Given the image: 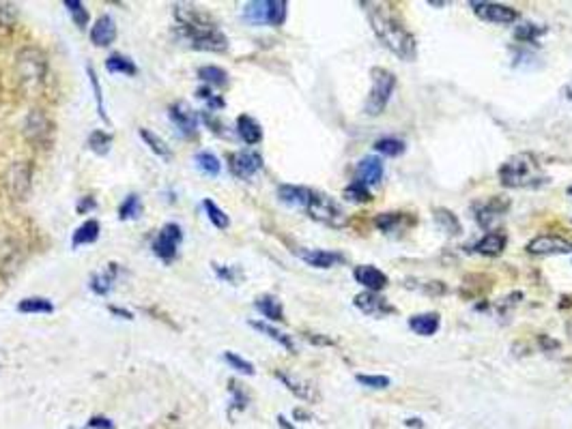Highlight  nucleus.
<instances>
[{
	"mask_svg": "<svg viewBox=\"0 0 572 429\" xmlns=\"http://www.w3.org/2000/svg\"><path fill=\"white\" fill-rule=\"evenodd\" d=\"M363 7L368 11V20H371V26L377 39L394 56L411 63L418 54V43H416V37L398 20V15L387 5H381V3H366Z\"/></svg>",
	"mask_w": 572,
	"mask_h": 429,
	"instance_id": "f257e3e1",
	"label": "nucleus"
},
{
	"mask_svg": "<svg viewBox=\"0 0 572 429\" xmlns=\"http://www.w3.org/2000/svg\"><path fill=\"white\" fill-rule=\"evenodd\" d=\"M175 18L179 22V32L187 46L196 50H207V52H226L228 50V39L218 28V24L211 20L209 13H204L192 5H177Z\"/></svg>",
	"mask_w": 572,
	"mask_h": 429,
	"instance_id": "f03ea898",
	"label": "nucleus"
},
{
	"mask_svg": "<svg viewBox=\"0 0 572 429\" xmlns=\"http://www.w3.org/2000/svg\"><path fill=\"white\" fill-rule=\"evenodd\" d=\"M499 183L508 189H540L549 183V174L531 153H518L499 167Z\"/></svg>",
	"mask_w": 572,
	"mask_h": 429,
	"instance_id": "7ed1b4c3",
	"label": "nucleus"
},
{
	"mask_svg": "<svg viewBox=\"0 0 572 429\" xmlns=\"http://www.w3.org/2000/svg\"><path fill=\"white\" fill-rule=\"evenodd\" d=\"M15 75L26 93H37L48 75V63L44 52L37 48L20 50L15 56Z\"/></svg>",
	"mask_w": 572,
	"mask_h": 429,
	"instance_id": "20e7f679",
	"label": "nucleus"
},
{
	"mask_svg": "<svg viewBox=\"0 0 572 429\" xmlns=\"http://www.w3.org/2000/svg\"><path fill=\"white\" fill-rule=\"evenodd\" d=\"M371 79H373V89L366 97V103H363V114L366 116H379L383 114V110L387 108L392 95H394V89H396V75L390 71V69H383V67H375L371 71Z\"/></svg>",
	"mask_w": 572,
	"mask_h": 429,
	"instance_id": "39448f33",
	"label": "nucleus"
},
{
	"mask_svg": "<svg viewBox=\"0 0 572 429\" xmlns=\"http://www.w3.org/2000/svg\"><path fill=\"white\" fill-rule=\"evenodd\" d=\"M306 212L310 214V219L323 224V226H330V228H344L349 224V217L347 212L342 210V206L321 191H312L310 193V200L306 204Z\"/></svg>",
	"mask_w": 572,
	"mask_h": 429,
	"instance_id": "423d86ee",
	"label": "nucleus"
},
{
	"mask_svg": "<svg viewBox=\"0 0 572 429\" xmlns=\"http://www.w3.org/2000/svg\"><path fill=\"white\" fill-rule=\"evenodd\" d=\"M508 208H510V200L504 198V196H493V198H488V200L475 202L473 204L475 224L482 230H486V232H495L497 224L506 217Z\"/></svg>",
	"mask_w": 572,
	"mask_h": 429,
	"instance_id": "0eeeda50",
	"label": "nucleus"
},
{
	"mask_svg": "<svg viewBox=\"0 0 572 429\" xmlns=\"http://www.w3.org/2000/svg\"><path fill=\"white\" fill-rule=\"evenodd\" d=\"M30 183H32V167L28 161H15L9 165L7 174H5V187L13 200L24 202L28 198Z\"/></svg>",
	"mask_w": 572,
	"mask_h": 429,
	"instance_id": "6e6552de",
	"label": "nucleus"
},
{
	"mask_svg": "<svg viewBox=\"0 0 572 429\" xmlns=\"http://www.w3.org/2000/svg\"><path fill=\"white\" fill-rule=\"evenodd\" d=\"M183 241V232H181V226L177 224H166L157 238L153 241V251L157 257H161L163 262H173L175 257H177V251H179V245Z\"/></svg>",
	"mask_w": 572,
	"mask_h": 429,
	"instance_id": "1a4fd4ad",
	"label": "nucleus"
},
{
	"mask_svg": "<svg viewBox=\"0 0 572 429\" xmlns=\"http://www.w3.org/2000/svg\"><path fill=\"white\" fill-rule=\"evenodd\" d=\"M525 251L531 255H566L572 253V243L557 234H540L525 245Z\"/></svg>",
	"mask_w": 572,
	"mask_h": 429,
	"instance_id": "9d476101",
	"label": "nucleus"
},
{
	"mask_svg": "<svg viewBox=\"0 0 572 429\" xmlns=\"http://www.w3.org/2000/svg\"><path fill=\"white\" fill-rule=\"evenodd\" d=\"M471 9L473 13L484 20V22H490V24H502V26H508V24H514L518 20V11L514 7H508V5H499V3H478L473 0L471 3Z\"/></svg>",
	"mask_w": 572,
	"mask_h": 429,
	"instance_id": "9b49d317",
	"label": "nucleus"
},
{
	"mask_svg": "<svg viewBox=\"0 0 572 429\" xmlns=\"http://www.w3.org/2000/svg\"><path fill=\"white\" fill-rule=\"evenodd\" d=\"M230 169L237 179L248 181L263 169V157L254 151H239L230 155Z\"/></svg>",
	"mask_w": 572,
	"mask_h": 429,
	"instance_id": "f8f14e48",
	"label": "nucleus"
},
{
	"mask_svg": "<svg viewBox=\"0 0 572 429\" xmlns=\"http://www.w3.org/2000/svg\"><path fill=\"white\" fill-rule=\"evenodd\" d=\"M24 136L32 144H46L50 138V120L41 110H30L24 120Z\"/></svg>",
	"mask_w": 572,
	"mask_h": 429,
	"instance_id": "ddd939ff",
	"label": "nucleus"
},
{
	"mask_svg": "<svg viewBox=\"0 0 572 429\" xmlns=\"http://www.w3.org/2000/svg\"><path fill=\"white\" fill-rule=\"evenodd\" d=\"M355 307L366 314V316H373V318H385L390 314H394V307L387 303L385 298H381L377 292H361L355 296Z\"/></svg>",
	"mask_w": 572,
	"mask_h": 429,
	"instance_id": "4468645a",
	"label": "nucleus"
},
{
	"mask_svg": "<svg viewBox=\"0 0 572 429\" xmlns=\"http://www.w3.org/2000/svg\"><path fill=\"white\" fill-rule=\"evenodd\" d=\"M355 181L363 183L366 187H375L383 181V161L375 155H368L359 159L355 167Z\"/></svg>",
	"mask_w": 572,
	"mask_h": 429,
	"instance_id": "2eb2a0df",
	"label": "nucleus"
},
{
	"mask_svg": "<svg viewBox=\"0 0 572 429\" xmlns=\"http://www.w3.org/2000/svg\"><path fill=\"white\" fill-rule=\"evenodd\" d=\"M297 255L314 269H332L340 262H344V255L338 251H325V249H297Z\"/></svg>",
	"mask_w": 572,
	"mask_h": 429,
	"instance_id": "dca6fc26",
	"label": "nucleus"
},
{
	"mask_svg": "<svg viewBox=\"0 0 572 429\" xmlns=\"http://www.w3.org/2000/svg\"><path fill=\"white\" fill-rule=\"evenodd\" d=\"M353 277H355V281H357L359 286L366 288V292H379V290H383V288L390 283L387 275H385L383 271H379L377 267H373V264L355 267Z\"/></svg>",
	"mask_w": 572,
	"mask_h": 429,
	"instance_id": "f3484780",
	"label": "nucleus"
},
{
	"mask_svg": "<svg viewBox=\"0 0 572 429\" xmlns=\"http://www.w3.org/2000/svg\"><path fill=\"white\" fill-rule=\"evenodd\" d=\"M173 122L179 127V132L183 136H192L196 134V127H198V114L185 103V101H177L170 110H168Z\"/></svg>",
	"mask_w": 572,
	"mask_h": 429,
	"instance_id": "a211bd4d",
	"label": "nucleus"
},
{
	"mask_svg": "<svg viewBox=\"0 0 572 429\" xmlns=\"http://www.w3.org/2000/svg\"><path fill=\"white\" fill-rule=\"evenodd\" d=\"M508 245V236L499 230L495 232H486L473 247L471 251L478 253V255H486V257H493V255H499Z\"/></svg>",
	"mask_w": 572,
	"mask_h": 429,
	"instance_id": "6ab92c4d",
	"label": "nucleus"
},
{
	"mask_svg": "<svg viewBox=\"0 0 572 429\" xmlns=\"http://www.w3.org/2000/svg\"><path fill=\"white\" fill-rule=\"evenodd\" d=\"M275 376H278V380H282V382H284L286 389H289L291 393H295L299 399H306V402H314V399H318L316 389H314V386H312L310 382H306V380H301V378H295V376L286 373V371H278Z\"/></svg>",
	"mask_w": 572,
	"mask_h": 429,
	"instance_id": "aec40b11",
	"label": "nucleus"
},
{
	"mask_svg": "<svg viewBox=\"0 0 572 429\" xmlns=\"http://www.w3.org/2000/svg\"><path fill=\"white\" fill-rule=\"evenodd\" d=\"M409 328H411L416 335L422 337H433L439 328H441V316L435 312H426V314H416L409 318Z\"/></svg>",
	"mask_w": 572,
	"mask_h": 429,
	"instance_id": "412c9836",
	"label": "nucleus"
},
{
	"mask_svg": "<svg viewBox=\"0 0 572 429\" xmlns=\"http://www.w3.org/2000/svg\"><path fill=\"white\" fill-rule=\"evenodd\" d=\"M411 224H416V219L409 217L406 212H381L375 217V226L385 234L404 230L406 226H411Z\"/></svg>",
	"mask_w": 572,
	"mask_h": 429,
	"instance_id": "4be33fe9",
	"label": "nucleus"
},
{
	"mask_svg": "<svg viewBox=\"0 0 572 429\" xmlns=\"http://www.w3.org/2000/svg\"><path fill=\"white\" fill-rule=\"evenodd\" d=\"M116 39V24L110 15H101L95 26L91 28V41L95 43L97 48H106L110 43H114Z\"/></svg>",
	"mask_w": 572,
	"mask_h": 429,
	"instance_id": "5701e85b",
	"label": "nucleus"
},
{
	"mask_svg": "<svg viewBox=\"0 0 572 429\" xmlns=\"http://www.w3.org/2000/svg\"><path fill=\"white\" fill-rule=\"evenodd\" d=\"M237 134H239V138H241L245 144H250V146H254V144H259V142L263 140V129H261V124H259L252 116H248V114H241V116L237 118Z\"/></svg>",
	"mask_w": 572,
	"mask_h": 429,
	"instance_id": "b1692460",
	"label": "nucleus"
},
{
	"mask_svg": "<svg viewBox=\"0 0 572 429\" xmlns=\"http://www.w3.org/2000/svg\"><path fill=\"white\" fill-rule=\"evenodd\" d=\"M312 189L306 187H297V185H280L278 187V200L286 206H301L306 208L308 200H310Z\"/></svg>",
	"mask_w": 572,
	"mask_h": 429,
	"instance_id": "393cba45",
	"label": "nucleus"
},
{
	"mask_svg": "<svg viewBox=\"0 0 572 429\" xmlns=\"http://www.w3.org/2000/svg\"><path fill=\"white\" fill-rule=\"evenodd\" d=\"M433 219L435 224L441 228V232L445 234H452V236H459L463 232V226H461V219L456 217V214L452 210H447V208H435L433 210Z\"/></svg>",
	"mask_w": 572,
	"mask_h": 429,
	"instance_id": "a878e982",
	"label": "nucleus"
},
{
	"mask_svg": "<svg viewBox=\"0 0 572 429\" xmlns=\"http://www.w3.org/2000/svg\"><path fill=\"white\" fill-rule=\"evenodd\" d=\"M254 307H256L265 318H269V320H273V322H282V320H284L282 303H280V300H278L275 296H271V294L259 296V298L254 300Z\"/></svg>",
	"mask_w": 572,
	"mask_h": 429,
	"instance_id": "bb28decb",
	"label": "nucleus"
},
{
	"mask_svg": "<svg viewBox=\"0 0 572 429\" xmlns=\"http://www.w3.org/2000/svg\"><path fill=\"white\" fill-rule=\"evenodd\" d=\"M194 161H196V167L202 172L204 177H218V174H220V169H222L220 159H218L213 153H209V151H200V153H196Z\"/></svg>",
	"mask_w": 572,
	"mask_h": 429,
	"instance_id": "cd10ccee",
	"label": "nucleus"
},
{
	"mask_svg": "<svg viewBox=\"0 0 572 429\" xmlns=\"http://www.w3.org/2000/svg\"><path fill=\"white\" fill-rule=\"evenodd\" d=\"M250 326H252V328H256V331H261V333H265L269 339L278 341L280 346H282V348H286L289 352H295V343H293V339H291L289 335H284L282 331H278V328L269 326L267 322H259V320H252V322H250Z\"/></svg>",
	"mask_w": 572,
	"mask_h": 429,
	"instance_id": "c85d7f7f",
	"label": "nucleus"
},
{
	"mask_svg": "<svg viewBox=\"0 0 572 429\" xmlns=\"http://www.w3.org/2000/svg\"><path fill=\"white\" fill-rule=\"evenodd\" d=\"M269 15V0H256V3H248L243 9V18L250 24H267Z\"/></svg>",
	"mask_w": 572,
	"mask_h": 429,
	"instance_id": "c756f323",
	"label": "nucleus"
},
{
	"mask_svg": "<svg viewBox=\"0 0 572 429\" xmlns=\"http://www.w3.org/2000/svg\"><path fill=\"white\" fill-rule=\"evenodd\" d=\"M99 238V224L95 219H89L82 224L75 234H73V247H80V245H89V243H95Z\"/></svg>",
	"mask_w": 572,
	"mask_h": 429,
	"instance_id": "7c9ffc66",
	"label": "nucleus"
},
{
	"mask_svg": "<svg viewBox=\"0 0 572 429\" xmlns=\"http://www.w3.org/2000/svg\"><path fill=\"white\" fill-rule=\"evenodd\" d=\"M18 309H20L22 314H52V312H54V305L50 303L48 298L32 296V298H24V300H20Z\"/></svg>",
	"mask_w": 572,
	"mask_h": 429,
	"instance_id": "2f4dec72",
	"label": "nucleus"
},
{
	"mask_svg": "<svg viewBox=\"0 0 572 429\" xmlns=\"http://www.w3.org/2000/svg\"><path fill=\"white\" fill-rule=\"evenodd\" d=\"M545 32H547L545 26L531 24V22H521V24L514 28V37H516L521 43H531V46H534V43L538 41V37L545 34Z\"/></svg>",
	"mask_w": 572,
	"mask_h": 429,
	"instance_id": "473e14b6",
	"label": "nucleus"
},
{
	"mask_svg": "<svg viewBox=\"0 0 572 429\" xmlns=\"http://www.w3.org/2000/svg\"><path fill=\"white\" fill-rule=\"evenodd\" d=\"M106 69H108L110 73H123V75H136V73H138L136 65H134L128 56H123V54H112V56H108Z\"/></svg>",
	"mask_w": 572,
	"mask_h": 429,
	"instance_id": "72a5a7b5",
	"label": "nucleus"
},
{
	"mask_svg": "<svg viewBox=\"0 0 572 429\" xmlns=\"http://www.w3.org/2000/svg\"><path fill=\"white\" fill-rule=\"evenodd\" d=\"M202 206H204V212H207V217H209V222L218 228V230H226L228 226H230V219H228V214L213 202V200H204L202 202Z\"/></svg>",
	"mask_w": 572,
	"mask_h": 429,
	"instance_id": "f704fd0d",
	"label": "nucleus"
},
{
	"mask_svg": "<svg viewBox=\"0 0 572 429\" xmlns=\"http://www.w3.org/2000/svg\"><path fill=\"white\" fill-rule=\"evenodd\" d=\"M344 200H347V202H353V204H368V202H373L371 187H366V185L359 183V181H353V183L344 189Z\"/></svg>",
	"mask_w": 572,
	"mask_h": 429,
	"instance_id": "c9c22d12",
	"label": "nucleus"
},
{
	"mask_svg": "<svg viewBox=\"0 0 572 429\" xmlns=\"http://www.w3.org/2000/svg\"><path fill=\"white\" fill-rule=\"evenodd\" d=\"M140 138L149 144V148L155 153V155H159L161 159H173V153H170V148L166 146V142H163L157 134H153V132H149V129H140Z\"/></svg>",
	"mask_w": 572,
	"mask_h": 429,
	"instance_id": "e433bc0d",
	"label": "nucleus"
},
{
	"mask_svg": "<svg viewBox=\"0 0 572 429\" xmlns=\"http://www.w3.org/2000/svg\"><path fill=\"white\" fill-rule=\"evenodd\" d=\"M198 77L207 84H213V86H226L228 84V73L220 67H213V65H207V67H200L198 69Z\"/></svg>",
	"mask_w": 572,
	"mask_h": 429,
	"instance_id": "4c0bfd02",
	"label": "nucleus"
},
{
	"mask_svg": "<svg viewBox=\"0 0 572 429\" xmlns=\"http://www.w3.org/2000/svg\"><path fill=\"white\" fill-rule=\"evenodd\" d=\"M142 214V202H140V196H128L125 202L118 206V217L120 219H138Z\"/></svg>",
	"mask_w": 572,
	"mask_h": 429,
	"instance_id": "58836bf2",
	"label": "nucleus"
},
{
	"mask_svg": "<svg viewBox=\"0 0 572 429\" xmlns=\"http://www.w3.org/2000/svg\"><path fill=\"white\" fill-rule=\"evenodd\" d=\"M375 151L383 157H400L404 153V142L398 138H381L375 142Z\"/></svg>",
	"mask_w": 572,
	"mask_h": 429,
	"instance_id": "ea45409f",
	"label": "nucleus"
},
{
	"mask_svg": "<svg viewBox=\"0 0 572 429\" xmlns=\"http://www.w3.org/2000/svg\"><path fill=\"white\" fill-rule=\"evenodd\" d=\"M286 0H269V15H267V24L269 26H282L286 20Z\"/></svg>",
	"mask_w": 572,
	"mask_h": 429,
	"instance_id": "a19ab883",
	"label": "nucleus"
},
{
	"mask_svg": "<svg viewBox=\"0 0 572 429\" xmlns=\"http://www.w3.org/2000/svg\"><path fill=\"white\" fill-rule=\"evenodd\" d=\"M355 380L361 384V386H368V389H375V391H381V389H387L392 384V380L387 376H371V373H357Z\"/></svg>",
	"mask_w": 572,
	"mask_h": 429,
	"instance_id": "79ce46f5",
	"label": "nucleus"
},
{
	"mask_svg": "<svg viewBox=\"0 0 572 429\" xmlns=\"http://www.w3.org/2000/svg\"><path fill=\"white\" fill-rule=\"evenodd\" d=\"M63 5H65V9H69V13L73 15V22H75L77 28H85V26H87L89 13H87L85 5H82L80 0H65Z\"/></svg>",
	"mask_w": 572,
	"mask_h": 429,
	"instance_id": "37998d69",
	"label": "nucleus"
},
{
	"mask_svg": "<svg viewBox=\"0 0 572 429\" xmlns=\"http://www.w3.org/2000/svg\"><path fill=\"white\" fill-rule=\"evenodd\" d=\"M110 144H112V136L106 134V132H93L91 138H89V146L97 155H106L110 151Z\"/></svg>",
	"mask_w": 572,
	"mask_h": 429,
	"instance_id": "c03bdc74",
	"label": "nucleus"
},
{
	"mask_svg": "<svg viewBox=\"0 0 572 429\" xmlns=\"http://www.w3.org/2000/svg\"><path fill=\"white\" fill-rule=\"evenodd\" d=\"M224 359H226V363L232 367V369H237L239 373H245V376H254V365L250 363V361H245V359H241L239 354H235V352H226L224 354Z\"/></svg>",
	"mask_w": 572,
	"mask_h": 429,
	"instance_id": "a18cd8bd",
	"label": "nucleus"
},
{
	"mask_svg": "<svg viewBox=\"0 0 572 429\" xmlns=\"http://www.w3.org/2000/svg\"><path fill=\"white\" fill-rule=\"evenodd\" d=\"M18 22V7L11 3H0V26H13Z\"/></svg>",
	"mask_w": 572,
	"mask_h": 429,
	"instance_id": "49530a36",
	"label": "nucleus"
},
{
	"mask_svg": "<svg viewBox=\"0 0 572 429\" xmlns=\"http://www.w3.org/2000/svg\"><path fill=\"white\" fill-rule=\"evenodd\" d=\"M112 275H95L93 277V283H91V288L97 292V294H101V296H106L108 292H110V288H112Z\"/></svg>",
	"mask_w": 572,
	"mask_h": 429,
	"instance_id": "de8ad7c7",
	"label": "nucleus"
},
{
	"mask_svg": "<svg viewBox=\"0 0 572 429\" xmlns=\"http://www.w3.org/2000/svg\"><path fill=\"white\" fill-rule=\"evenodd\" d=\"M89 75H91V84H93V91H95V97H97V105H99V114L104 116V120H108L106 112H104V105H101V89H99V82H97V75L95 71L89 67Z\"/></svg>",
	"mask_w": 572,
	"mask_h": 429,
	"instance_id": "09e8293b",
	"label": "nucleus"
},
{
	"mask_svg": "<svg viewBox=\"0 0 572 429\" xmlns=\"http://www.w3.org/2000/svg\"><path fill=\"white\" fill-rule=\"evenodd\" d=\"M89 427H93V429H114V423L110 418H106V416H93L89 421Z\"/></svg>",
	"mask_w": 572,
	"mask_h": 429,
	"instance_id": "8fccbe9b",
	"label": "nucleus"
},
{
	"mask_svg": "<svg viewBox=\"0 0 572 429\" xmlns=\"http://www.w3.org/2000/svg\"><path fill=\"white\" fill-rule=\"evenodd\" d=\"M538 341H540L542 350H555V348H559V341H555V339H551V337H547V335H540Z\"/></svg>",
	"mask_w": 572,
	"mask_h": 429,
	"instance_id": "3c124183",
	"label": "nucleus"
},
{
	"mask_svg": "<svg viewBox=\"0 0 572 429\" xmlns=\"http://www.w3.org/2000/svg\"><path fill=\"white\" fill-rule=\"evenodd\" d=\"M308 339L312 341V343H325V346H332V339H327V337H318V335H308Z\"/></svg>",
	"mask_w": 572,
	"mask_h": 429,
	"instance_id": "603ef678",
	"label": "nucleus"
},
{
	"mask_svg": "<svg viewBox=\"0 0 572 429\" xmlns=\"http://www.w3.org/2000/svg\"><path fill=\"white\" fill-rule=\"evenodd\" d=\"M406 425H409V427H418V429H422L420 418H409V421H406Z\"/></svg>",
	"mask_w": 572,
	"mask_h": 429,
	"instance_id": "864d4df0",
	"label": "nucleus"
},
{
	"mask_svg": "<svg viewBox=\"0 0 572 429\" xmlns=\"http://www.w3.org/2000/svg\"><path fill=\"white\" fill-rule=\"evenodd\" d=\"M295 418H310V414L304 410H295Z\"/></svg>",
	"mask_w": 572,
	"mask_h": 429,
	"instance_id": "5fc2aeb1",
	"label": "nucleus"
},
{
	"mask_svg": "<svg viewBox=\"0 0 572 429\" xmlns=\"http://www.w3.org/2000/svg\"><path fill=\"white\" fill-rule=\"evenodd\" d=\"M278 423H280V425H282L284 429H293V427H291L289 423H286V418H284V416H278Z\"/></svg>",
	"mask_w": 572,
	"mask_h": 429,
	"instance_id": "6e6d98bb",
	"label": "nucleus"
},
{
	"mask_svg": "<svg viewBox=\"0 0 572 429\" xmlns=\"http://www.w3.org/2000/svg\"><path fill=\"white\" fill-rule=\"evenodd\" d=\"M566 97H568V99H572V82L566 86Z\"/></svg>",
	"mask_w": 572,
	"mask_h": 429,
	"instance_id": "4d7b16f0",
	"label": "nucleus"
},
{
	"mask_svg": "<svg viewBox=\"0 0 572 429\" xmlns=\"http://www.w3.org/2000/svg\"><path fill=\"white\" fill-rule=\"evenodd\" d=\"M568 196H572V187H570V189H568Z\"/></svg>",
	"mask_w": 572,
	"mask_h": 429,
	"instance_id": "13d9d810",
	"label": "nucleus"
}]
</instances>
